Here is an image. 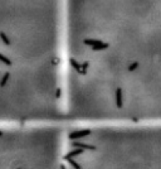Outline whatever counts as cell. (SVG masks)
<instances>
[{"label": "cell", "instance_id": "6da1fadb", "mask_svg": "<svg viewBox=\"0 0 161 169\" xmlns=\"http://www.w3.org/2000/svg\"><path fill=\"white\" fill-rule=\"evenodd\" d=\"M68 64L97 57L130 85L139 121L161 124V0H66Z\"/></svg>", "mask_w": 161, "mask_h": 169}, {"label": "cell", "instance_id": "7a4b0ae2", "mask_svg": "<svg viewBox=\"0 0 161 169\" xmlns=\"http://www.w3.org/2000/svg\"><path fill=\"white\" fill-rule=\"evenodd\" d=\"M91 134V130L90 129H84V130H78V131H73L71 133L68 138L71 140H76V139H79V138H83V136H88Z\"/></svg>", "mask_w": 161, "mask_h": 169}, {"label": "cell", "instance_id": "3957f363", "mask_svg": "<svg viewBox=\"0 0 161 169\" xmlns=\"http://www.w3.org/2000/svg\"><path fill=\"white\" fill-rule=\"evenodd\" d=\"M73 147L80 148V149H83V150H96V147H94V145L84 144V143H73Z\"/></svg>", "mask_w": 161, "mask_h": 169}, {"label": "cell", "instance_id": "277c9868", "mask_svg": "<svg viewBox=\"0 0 161 169\" xmlns=\"http://www.w3.org/2000/svg\"><path fill=\"white\" fill-rule=\"evenodd\" d=\"M63 159H64V160H67V162L69 163L71 166L73 167L74 169H82V167H80L79 164H78L77 162H76V160H73V158H69V156H63Z\"/></svg>", "mask_w": 161, "mask_h": 169}, {"label": "cell", "instance_id": "5b68a950", "mask_svg": "<svg viewBox=\"0 0 161 169\" xmlns=\"http://www.w3.org/2000/svg\"><path fill=\"white\" fill-rule=\"evenodd\" d=\"M83 153V149H80V148H77L76 150H72L69 152L67 155H64V156H69V158H73V156H77V155H80Z\"/></svg>", "mask_w": 161, "mask_h": 169}, {"label": "cell", "instance_id": "8992f818", "mask_svg": "<svg viewBox=\"0 0 161 169\" xmlns=\"http://www.w3.org/2000/svg\"><path fill=\"white\" fill-rule=\"evenodd\" d=\"M60 169H67V168H66V166H64V164H60Z\"/></svg>", "mask_w": 161, "mask_h": 169}, {"label": "cell", "instance_id": "52a82bcc", "mask_svg": "<svg viewBox=\"0 0 161 169\" xmlns=\"http://www.w3.org/2000/svg\"><path fill=\"white\" fill-rule=\"evenodd\" d=\"M3 134H4V133L1 131V130H0V136H3Z\"/></svg>", "mask_w": 161, "mask_h": 169}]
</instances>
